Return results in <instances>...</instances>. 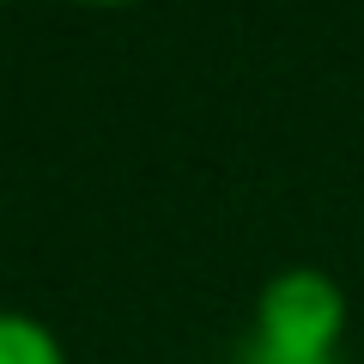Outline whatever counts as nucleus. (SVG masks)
<instances>
[{"label": "nucleus", "mask_w": 364, "mask_h": 364, "mask_svg": "<svg viewBox=\"0 0 364 364\" xmlns=\"http://www.w3.org/2000/svg\"><path fill=\"white\" fill-rule=\"evenodd\" d=\"M346 334V291L322 267H279L255 298L249 364H334Z\"/></svg>", "instance_id": "obj_1"}, {"label": "nucleus", "mask_w": 364, "mask_h": 364, "mask_svg": "<svg viewBox=\"0 0 364 364\" xmlns=\"http://www.w3.org/2000/svg\"><path fill=\"white\" fill-rule=\"evenodd\" d=\"M0 364H67V346L49 322L25 310H0Z\"/></svg>", "instance_id": "obj_2"}, {"label": "nucleus", "mask_w": 364, "mask_h": 364, "mask_svg": "<svg viewBox=\"0 0 364 364\" xmlns=\"http://www.w3.org/2000/svg\"><path fill=\"white\" fill-rule=\"evenodd\" d=\"M85 6H128V0H85Z\"/></svg>", "instance_id": "obj_3"}]
</instances>
